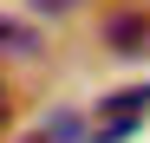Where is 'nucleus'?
<instances>
[{
    "mask_svg": "<svg viewBox=\"0 0 150 143\" xmlns=\"http://www.w3.org/2000/svg\"><path fill=\"white\" fill-rule=\"evenodd\" d=\"M105 46L124 59H144L150 52V13H111L105 20Z\"/></svg>",
    "mask_w": 150,
    "mask_h": 143,
    "instance_id": "f257e3e1",
    "label": "nucleus"
},
{
    "mask_svg": "<svg viewBox=\"0 0 150 143\" xmlns=\"http://www.w3.org/2000/svg\"><path fill=\"white\" fill-rule=\"evenodd\" d=\"M144 111H150V85H131V91H111V98H105L98 124H124V130H137Z\"/></svg>",
    "mask_w": 150,
    "mask_h": 143,
    "instance_id": "f03ea898",
    "label": "nucleus"
},
{
    "mask_svg": "<svg viewBox=\"0 0 150 143\" xmlns=\"http://www.w3.org/2000/svg\"><path fill=\"white\" fill-rule=\"evenodd\" d=\"M33 143H85V124H79L72 111H59V117H46V124H39Z\"/></svg>",
    "mask_w": 150,
    "mask_h": 143,
    "instance_id": "7ed1b4c3",
    "label": "nucleus"
},
{
    "mask_svg": "<svg viewBox=\"0 0 150 143\" xmlns=\"http://www.w3.org/2000/svg\"><path fill=\"white\" fill-rule=\"evenodd\" d=\"M33 26H20V20H7V13H0V52H33Z\"/></svg>",
    "mask_w": 150,
    "mask_h": 143,
    "instance_id": "20e7f679",
    "label": "nucleus"
},
{
    "mask_svg": "<svg viewBox=\"0 0 150 143\" xmlns=\"http://www.w3.org/2000/svg\"><path fill=\"white\" fill-rule=\"evenodd\" d=\"M33 7H39V13H72L79 0H33Z\"/></svg>",
    "mask_w": 150,
    "mask_h": 143,
    "instance_id": "39448f33",
    "label": "nucleus"
},
{
    "mask_svg": "<svg viewBox=\"0 0 150 143\" xmlns=\"http://www.w3.org/2000/svg\"><path fill=\"white\" fill-rule=\"evenodd\" d=\"M0 124H7V91H0Z\"/></svg>",
    "mask_w": 150,
    "mask_h": 143,
    "instance_id": "423d86ee",
    "label": "nucleus"
}]
</instances>
